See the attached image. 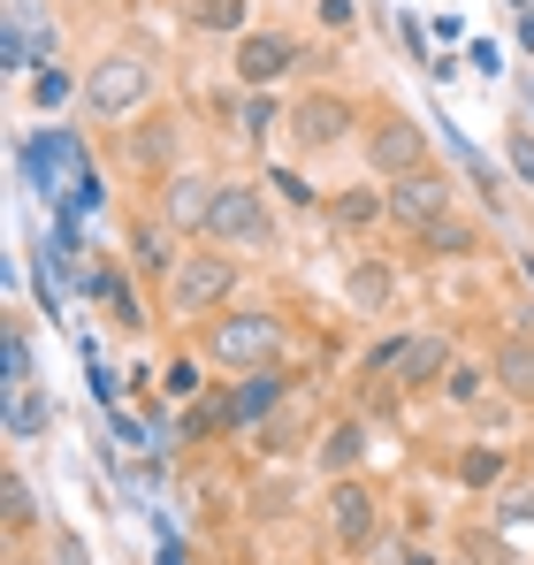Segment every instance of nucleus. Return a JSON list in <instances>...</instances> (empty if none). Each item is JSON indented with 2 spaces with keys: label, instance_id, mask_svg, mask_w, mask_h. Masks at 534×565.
Listing matches in <instances>:
<instances>
[{
  "label": "nucleus",
  "instance_id": "obj_20",
  "mask_svg": "<svg viewBox=\"0 0 534 565\" xmlns=\"http://www.w3.org/2000/svg\"><path fill=\"white\" fill-rule=\"evenodd\" d=\"M405 565H436V558H420V551H413V558H405Z\"/></svg>",
  "mask_w": 534,
  "mask_h": 565
},
{
  "label": "nucleus",
  "instance_id": "obj_1",
  "mask_svg": "<svg viewBox=\"0 0 534 565\" xmlns=\"http://www.w3.org/2000/svg\"><path fill=\"white\" fill-rule=\"evenodd\" d=\"M206 230H214L222 245H267V206H260V191H245V184L214 191V206H206Z\"/></svg>",
  "mask_w": 534,
  "mask_h": 565
},
{
  "label": "nucleus",
  "instance_id": "obj_7",
  "mask_svg": "<svg viewBox=\"0 0 534 565\" xmlns=\"http://www.w3.org/2000/svg\"><path fill=\"white\" fill-rule=\"evenodd\" d=\"M374 169L413 177V169H420V130H413V122H382V130H374Z\"/></svg>",
  "mask_w": 534,
  "mask_h": 565
},
{
  "label": "nucleus",
  "instance_id": "obj_12",
  "mask_svg": "<svg viewBox=\"0 0 534 565\" xmlns=\"http://www.w3.org/2000/svg\"><path fill=\"white\" fill-rule=\"evenodd\" d=\"M275 397H282V375H253L245 390H237V397H229V420H260Z\"/></svg>",
  "mask_w": 534,
  "mask_h": 565
},
{
  "label": "nucleus",
  "instance_id": "obj_16",
  "mask_svg": "<svg viewBox=\"0 0 534 565\" xmlns=\"http://www.w3.org/2000/svg\"><path fill=\"white\" fill-rule=\"evenodd\" d=\"M237 15H245V8H237V0H199V23H206V31H229V23H237Z\"/></svg>",
  "mask_w": 534,
  "mask_h": 565
},
{
  "label": "nucleus",
  "instance_id": "obj_5",
  "mask_svg": "<svg viewBox=\"0 0 534 565\" xmlns=\"http://www.w3.org/2000/svg\"><path fill=\"white\" fill-rule=\"evenodd\" d=\"M146 99V70L138 62H99V77H92V107L99 115H130Z\"/></svg>",
  "mask_w": 534,
  "mask_h": 565
},
{
  "label": "nucleus",
  "instance_id": "obj_21",
  "mask_svg": "<svg viewBox=\"0 0 534 565\" xmlns=\"http://www.w3.org/2000/svg\"><path fill=\"white\" fill-rule=\"evenodd\" d=\"M527 276H534V260H527Z\"/></svg>",
  "mask_w": 534,
  "mask_h": 565
},
{
  "label": "nucleus",
  "instance_id": "obj_17",
  "mask_svg": "<svg viewBox=\"0 0 534 565\" xmlns=\"http://www.w3.org/2000/svg\"><path fill=\"white\" fill-rule=\"evenodd\" d=\"M23 375H31V352H23V337H8V397L23 390Z\"/></svg>",
  "mask_w": 534,
  "mask_h": 565
},
{
  "label": "nucleus",
  "instance_id": "obj_9",
  "mask_svg": "<svg viewBox=\"0 0 534 565\" xmlns=\"http://www.w3.org/2000/svg\"><path fill=\"white\" fill-rule=\"evenodd\" d=\"M31 177H39L46 191L62 184V177H77V146H70L62 130H54V138H39V146H31Z\"/></svg>",
  "mask_w": 534,
  "mask_h": 565
},
{
  "label": "nucleus",
  "instance_id": "obj_14",
  "mask_svg": "<svg viewBox=\"0 0 534 565\" xmlns=\"http://www.w3.org/2000/svg\"><path fill=\"white\" fill-rule=\"evenodd\" d=\"M436 367H444V337H428V344H413V352H405V375H413V382L436 375Z\"/></svg>",
  "mask_w": 534,
  "mask_h": 565
},
{
  "label": "nucleus",
  "instance_id": "obj_8",
  "mask_svg": "<svg viewBox=\"0 0 534 565\" xmlns=\"http://www.w3.org/2000/svg\"><path fill=\"white\" fill-rule=\"evenodd\" d=\"M282 70H290V46H282V39H245V46H237V77H245V85H267V77H282Z\"/></svg>",
  "mask_w": 534,
  "mask_h": 565
},
{
  "label": "nucleus",
  "instance_id": "obj_13",
  "mask_svg": "<svg viewBox=\"0 0 534 565\" xmlns=\"http://www.w3.org/2000/svg\"><path fill=\"white\" fill-rule=\"evenodd\" d=\"M206 206H214V191L199 184V177H183V184L169 191V214H177V222H206Z\"/></svg>",
  "mask_w": 534,
  "mask_h": 565
},
{
  "label": "nucleus",
  "instance_id": "obj_6",
  "mask_svg": "<svg viewBox=\"0 0 534 565\" xmlns=\"http://www.w3.org/2000/svg\"><path fill=\"white\" fill-rule=\"evenodd\" d=\"M290 122H298V138H306V146H337V138L352 130V107H344V99H298V115H290Z\"/></svg>",
  "mask_w": 534,
  "mask_h": 565
},
{
  "label": "nucleus",
  "instance_id": "obj_19",
  "mask_svg": "<svg viewBox=\"0 0 534 565\" xmlns=\"http://www.w3.org/2000/svg\"><path fill=\"white\" fill-rule=\"evenodd\" d=\"M512 161H520V177L534 184V138H512Z\"/></svg>",
  "mask_w": 534,
  "mask_h": 565
},
{
  "label": "nucleus",
  "instance_id": "obj_3",
  "mask_svg": "<svg viewBox=\"0 0 534 565\" xmlns=\"http://www.w3.org/2000/svg\"><path fill=\"white\" fill-rule=\"evenodd\" d=\"M229 282H237V260H177V268H169V306H177V313H199V306H214Z\"/></svg>",
  "mask_w": 534,
  "mask_h": 565
},
{
  "label": "nucleus",
  "instance_id": "obj_2",
  "mask_svg": "<svg viewBox=\"0 0 534 565\" xmlns=\"http://www.w3.org/2000/svg\"><path fill=\"white\" fill-rule=\"evenodd\" d=\"M275 344H282V329L267 313H237L214 329V360H229V367H260V360H275Z\"/></svg>",
  "mask_w": 534,
  "mask_h": 565
},
{
  "label": "nucleus",
  "instance_id": "obj_10",
  "mask_svg": "<svg viewBox=\"0 0 534 565\" xmlns=\"http://www.w3.org/2000/svg\"><path fill=\"white\" fill-rule=\"evenodd\" d=\"M496 382H504L512 397H534V337H512V344L496 352Z\"/></svg>",
  "mask_w": 534,
  "mask_h": 565
},
{
  "label": "nucleus",
  "instance_id": "obj_4",
  "mask_svg": "<svg viewBox=\"0 0 534 565\" xmlns=\"http://www.w3.org/2000/svg\"><path fill=\"white\" fill-rule=\"evenodd\" d=\"M444 206H450V184L444 177H428V169H413V177H397V191H389V214L397 222H444Z\"/></svg>",
  "mask_w": 534,
  "mask_h": 565
},
{
  "label": "nucleus",
  "instance_id": "obj_18",
  "mask_svg": "<svg viewBox=\"0 0 534 565\" xmlns=\"http://www.w3.org/2000/svg\"><path fill=\"white\" fill-rule=\"evenodd\" d=\"M352 298H366V306H382V276L366 268V276H352Z\"/></svg>",
  "mask_w": 534,
  "mask_h": 565
},
{
  "label": "nucleus",
  "instance_id": "obj_15",
  "mask_svg": "<svg viewBox=\"0 0 534 565\" xmlns=\"http://www.w3.org/2000/svg\"><path fill=\"white\" fill-rule=\"evenodd\" d=\"M359 444H366V436H359V428H337V436H329V451H321V459H329V467L344 473V467H352V459H359Z\"/></svg>",
  "mask_w": 534,
  "mask_h": 565
},
{
  "label": "nucleus",
  "instance_id": "obj_11",
  "mask_svg": "<svg viewBox=\"0 0 534 565\" xmlns=\"http://www.w3.org/2000/svg\"><path fill=\"white\" fill-rule=\"evenodd\" d=\"M337 535H344V543H366V535H374V504H366V489H337Z\"/></svg>",
  "mask_w": 534,
  "mask_h": 565
}]
</instances>
